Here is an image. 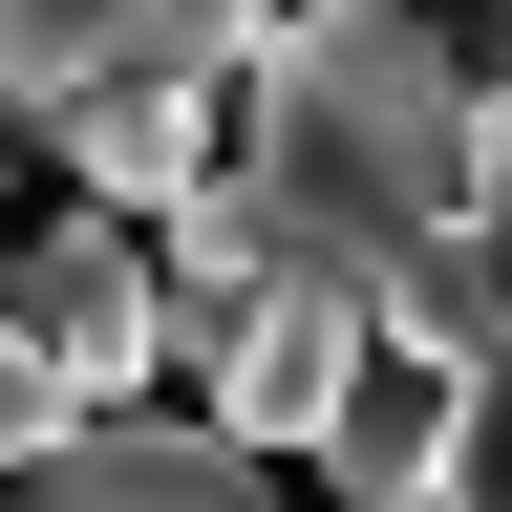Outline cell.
Returning <instances> with one entry per match:
<instances>
[{
	"mask_svg": "<svg viewBox=\"0 0 512 512\" xmlns=\"http://www.w3.org/2000/svg\"><path fill=\"white\" fill-rule=\"evenodd\" d=\"M235 64H256V0H0V128H86L128 86L235 107Z\"/></svg>",
	"mask_w": 512,
	"mask_h": 512,
	"instance_id": "7a4b0ae2",
	"label": "cell"
},
{
	"mask_svg": "<svg viewBox=\"0 0 512 512\" xmlns=\"http://www.w3.org/2000/svg\"><path fill=\"white\" fill-rule=\"evenodd\" d=\"M64 427H86V406H64V384H43L22 342H0V491H22V470H43V448H64Z\"/></svg>",
	"mask_w": 512,
	"mask_h": 512,
	"instance_id": "9c48e42d",
	"label": "cell"
},
{
	"mask_svg": "<svg viewBox=\"0 0 512 512\" xmlns=\"http://www.w3.org/2000/svg\"><path fill=\"white\" fill-rule=\"evenodd\" d=\"M214 171H235V214L278 235L320 299H384L448 214H470V43L406 22V0L256 22L235 107H214Z\"/></svg>",
	"mask_w": 512,
	"mask_h": 512,
	"instance_id": "6da1fadb",
	"label": "cell"
},
{
	"mask_svg": "<svg viewBox=\"0 0 512 512\" xmlns=\"http://www.w3.org/2000/svg\"><path fill=\"white\" fill-rule=\"evenodd\" d=\"M0 512H278V470H235L214 427H150V406H128V427H64Z\"/></svg>",
	"mask_w": 512,
	"mask_h": 512,
	"instance_id": "5b68a950",
	"label": "cell"
},
{
	"mask_svg": "<svg viewBox=\"0 0 512 512\" xmlns=\"http://www.w3.org/2000/svg\"><path fill=\"white\" fill-rule=\"evenodd\" d=\"M0 342H22L86 427H128V384H150V235H107V214H43V235H0Z\"/></svg>",
	"mask_w": 512,
	"mask_h": 512,
	"instance_id": "3957f363",
	"label": "cell"
},
{
	"mask_svg": "<svg viewBox=\"0 0 512 512\" xmlns=\"http://www.w3.org/2000/svg\"><path fill=\"white\" fill-rule=\"evenodd\" d=\"M427 427H448V363H406V342H363L299 470H320V491H363V512H406V491H427Z\"/></svg>",
	"mask_w": 512,
	"mask_h": 512,
	"instance_id": "8992f818",
	"label": "cell"
},
{
	"mask_svg": "<svg viewBox=\"0 0 512 512\" xmlns=\"http://www.w3.org/2000/svg\"><path fill=\"white\" fill-rule=\"evenodd\" d=\"M342 363H363V299H320V278H299V299H256L235 342L192 363V384H214L192 427H214L235 470H278V448H320V406H342Z\"/></svg>",
	"mask_w": 512,
	"mask_h": 512,
	"instance_id": "277c9868",
	"label": "cell"
},
{
	"mask_svg": "<svg viewBox=\"0 0 512 512\" xmlns=\"http://www.w3.org/2000/svg\"><path fill=\"white\" fill-rule=\"evenodd\" d=\"M427 512H512V342L448 363V427H427Z\"/></svg>",
	"mask_w": 512,
	"mask_h": 512,
	"instance_id": "ba28073f",
	"label": "cell"
},
{
	"mask_svg": "<svg viewBox=\"0 0 512 512\" xmlns=\"http://www.w3.org/2000/svg\"><path fill=\"white\" fill-rule=\"evenodd\" d=\"M64 171H86L64 214H107V235H150L171 192L214 171V107H192V86H128V107H86V128H64Z\"/></svg>",
	"mask_w": 512,
	"mask_h": 512,
	"instance_id": "52a82bcc",
	"label": "cell"
}]
</instances>
